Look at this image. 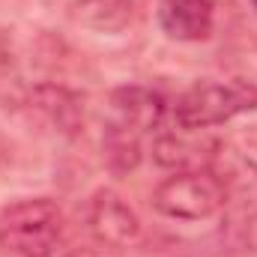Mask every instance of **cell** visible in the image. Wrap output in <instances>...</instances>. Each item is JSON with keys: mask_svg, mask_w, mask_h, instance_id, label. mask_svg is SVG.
Segmentation results:
<instances>
[{"mask_svg": "<svg viewBox=\"0 0 257 257\" xmlns=\"http://www.w3.org/2000/svg\"><path fill=\"white\" fill-rule=\"evenodd\" d=\"M102 147H105V159L114 171H132L141 162V135H135L128 128L108 123Z\"/></svg>", "mask_w": 257, "mask_h": 257, "instance_id": "obj_10", "label": "cell"}, {"mask_svg": "<svg viewBox=\"0 0 257 257\" xmlns=\"http://www.w3.org/2000/svg\"><path fill=\"white\" fill-rule=\"evenodd\" d=\"M63 239V212L48 197L15 200L0 209V248L15 257H51Z\"/></svg>", "mask_w": 257, "mask_h": 257, "instance_id": "obj_1", "label": "cell"}, {"mask_svg": "<svg viewBox=\"0 0 257 257\" xmlns=\"http://www.w3.org/2000/svg\"><path fill=\"white\" fill-rule=\"evenodd\" d=\"M36 102H39V108L48 111V114L54 117V123L63 126L66 132H75L78 123H84V111H81L78 99L69 96L60 87H42V90L36 93Z\"/></svg>", "mask_w": 257, "mask_h": 257, "instance_id": "obj_11", "label": "cell"}, {"mask_svg": "<svg viewBox=\"0 0 257 257\" xmlns=\"http://www.w3.org/2000/svg\"><path fill=\"white\" fill-rule=\"evenodd\" d=\"M111 108H114V126L128 128L135 135H147L153 128L162 126L168 102L162 93L150 90V87H120L111 96Z\"/></svg>", "mask_w": 257, "mask_h": 257, "instance_id": "obj_5", "label": "cell"}, {"mask_svg": "<svg viewBox=\"0 0 257 257\" xmlns=\"http://www.w3.org/2000/svg\"><path fill=\"white\" fill-rule=\"evenodd\" d=\"M72 15L99 33H120L126 30L135 15V0H75Z\"/></svg>", "mask_w": 257, "mask_h": 257, "instance_id": "obj_9", "label": "cell"}, {"mask_svg": "<svg viewBox=\"0 0 257 257\" xmlns=\"http://www.w3.org/2000/svg\"><path fill=\"white\" fill-rule=\"evenodd\" d=\"M153 206L180 221H203L218 215L227 206L224 189L218 177L209 168L200 171H174L168 180H162L153 192Z\"/></svg>", "mask_w": 257, "mask_h": 257, "instance_id": "obj_3", "label": "cell"}, {"mask_svg": "<svg viewBox=\"0 0 257 257\" xmlns=\"http://www.w3.org/2000/svg\"><path fill=\"white\" fill-rule=\"evenodd\" d=\"M248 111H257V87L251 81H200L177 99L174 126L186 132H203Z\"/></svg>", "mask_w": 257, "mask_h": 257, "instance_id": "obj_2", "label": "cell"}, {"mask_svg": "<svg viewBox=\"0 0 257 257\" xmlns=\"http://www.w3.org/2000/svg\"><path fill=\"white\" fill-rule=\"evenodd\" d=\"M159 24L177 42H203L215 24L212 0H159Z\"/></svg>", "mask_w": 257, "mask_h": 257, "instance_id": "obj_7", "label": "cell"}, {"mask_svg": "<svg viewBox=\"0 0 257 257\" xmlns=\"http://www.w3.org/2000/svg\"><path fill=\"white\" fill-rule=\"evenodd\" d=\"M69 257H117L108 248H81V251H72Z\"/></svg>", "mask_w": 257, "mask_h": 257, "instance_id": "obj_12", "label": "cell"}, {"mask_svg": "<svg viewBox=\"0 0 257 257\" xmlns=\"http://www.w3.org/2000/svg\"><path fill=\"white\" fill-rule=\"evenodd\" d=\"M218 141H197V132H165L153 144V159L171 171H200L209 168V159L215 153Z\"/></svg>", "mask_w": 257, "mask_h": 257, "instance_id": "obj_8", "label": "cell"}, {"mask_svg": "<svg viewBox=\"0 0 257 257\" xmlns=\"http://www.w3.org/2000/svg\"><path fill=\"white\" fill-rule=\"evenodd\" d=\"M251 3H254V9H257V0H251Z\"/></svg>", "mask_w": 257, "mask_h": 257, "instance_id": "obj_13", "label": "cell"}, {"mask_svg": "<svg viewBox=\"0 0 257 257\" xmlns=\"http://www.w3.org/2000/svg\"><path fill=\"white\" fill-rule=\"evenodd\" d=\"M209 171L218 177L227 203H233V206H254L257 203V165L251 159H245L239 150L218 141V147L209 159Z\"/></svg>", "mask_w": 257, "mask_h": 257, "instance_id": "obj_6", "label": "cell"}, {"mask_svg": "<svg viewBox=\"0 0 257 257\" xmlns=\"http://www.w3.org/2000/svg\"><path fill=\"white\" fill-rule=\"evenodd\" d=\"M87 224H90V233L105 248H126L141 236V221L135 209L114 189H99L93 194L87 209Z\"/></svg>", "mask_w": 257, "mask_h": 257, "instance_id": "obj_4", "label": "cell"}]
</instances>
